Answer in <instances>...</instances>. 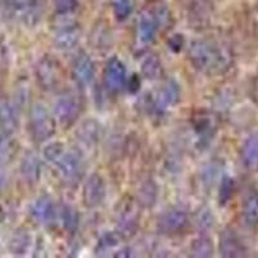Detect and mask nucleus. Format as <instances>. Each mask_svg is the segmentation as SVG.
Wrapping results in <instances>:
<instances>
[{
	"label": "nucleus",
	"instance_id": "obj_1",
	"mask_svg": "<svg viewBox=\"0 0 258 258\" xmlns=\"http://www.w3.org/2000/svg\"><path fill=\"white\" fill-rule=\"evenodd\" d=\"M187 56L192 68L206 75H218L229 69V52L217 41L208 39L194 40Z\"/></svg>",
	"mask_w": 258,
	"mask_h": 258
},
{
	"label": "nucleus",
	"instance_id": "obj_2",
	"mask_svg": "<svg viewBox=\"0 0 258 258\" xmlns=\"http://www.w3.org/2000/svg\"><path fill=\"white\" fill-rule=\"evenodd\" d=\"M172 13L163 2L146 7L137 21V36L142 44L154 43L161 30L169 27Z\"/></svg>",
	"mask_w": 258,
	"mask_h": 258
},
{
	"label": "nucleus",
	"instance_id": "obj_3",
	"mask_svg": "<svg viewBox=\"0 0 258 258\" xmlns=\"http://www.w3.org/2000/svg\"><path fill=\"white\" fill-rule=\"evenodd\" d=\"M29 128L36 142H45L56 133V119L44 105L35 103L30 110Z\"/></svg>",
	"mask_w": 258,
	"mask_h": 258
},
{
	"label": "nucleus",
	"instance_id": "obj_4",
	"mask_svg": "<svg viewBox=\"0 0 258 258\" xmlns=\"http://www.w3.org/2000/svg\"><path fill=\"white\" fill-rule=\"evenodd\" d=\"M35 77L39 85L44 91H54L63 82V70L56 58L45 54L38 61L35 66Z\"/></svg>",
	"mask_w": 258,
	"mask_h": 258
},
{
	"label": "nucleus",
	"instance_id": "obj_5",
	"mask_svg": "<svg viewBox=\"0 0 258 258\" xmlns=\"http://www.w3.org/2000/svg\"><path fill=\"white\" fill-rule=\"evenodd\" d=\"M58 169V173L68 183H75L84 173V160L79 153L64 149L58 158L52 163Z\"/></svg>",
	"mask_w": 258,
	"mask_h": 258
},
{
	"label": "nucleus",
	"instance_id": "obj_6",
	"mask_svg": "<svg viewBox=\"0 0 258 258\" xmlns=\"http://www.w3.org/2000/svg\"><path fill=\"white\" fill-rule=\"evenodd\" d=\"M71 15H57L59 21L54 25V34H53V43L57 49L69 50L73 49L79 43L80 27L74 20Z\"/></svg>",
	"mask_w": 258,
	"mask_h": 258
},
{
	"label": "nucleus",
	"instance_id": "obj_7",
	"mask_svg": "<svg viewBox=\"0 0 258 258\" xmlns=\"http://www.w3.org/2000/svg\"><path fill=\"white\" fill-rule=\"evenodd\" d=\"M82 114V103L74 96H62L53 106V116L63 128L74 125Z\"/></svg>",
	"mask_w": 258,
	"mask_h": 258
},
{
	"label": "nucleus",
	"instance_id": "obj_8",
	"mask_svg": "<svg viewBox=\"0 0 258 258\" xmlns=\"http://www.w3.org/2000/svg\"><path fill=\"white\" fill-rule=\"evenodd\" d=\"M103 84L112 93L120 92L126 84L125 64L117 57H111L106 62L103 69Z\"/></svg>",
	"mask_w": 258,
	"mask_h": 258
},
{
	"label": "nucleus",
	"instance_id": "obj_9",
	"mask_svg": "<svg viewBox=\"0 0 258 258\" xmlns=\"http://www.w3.org/2000/svg\"><path fill=\"white\" fill-rule=\"evenodd\" d=\"M106 198L105 179L100 174L93 173L88 177L83 186V203L87 208L100 207Z\"/></svg>",
	"mask_w": 258,
	"mask_h": 258
},
{
	"label": "nucleus",
	"instance_id": "obj_10",
	"mask_svg": "<svg viewBox=\"0 0 258 258\" xmlns=\"http://www.w3.org/2000/svg\"><path fill=\"white\" fill-rule=\"evenodd\" d=\"M73 78L78 85L85 88L96 79V63L88 53H79L73 62Z\"/></svg>",
	"mask_w": 258,
	"mask_h": 258
},
{
	"label": "nucleus",
	"instance_id": "obj_11",
	"mask_svg": "<svg viewBox=\"0 0 258 258\" xmlns=\"http://www.w3.org/2000/svg\"><path fill=\"white\" fill-rule=\"evenodd\" d=\"M181 98V88L174 79H169L163 84L153 100V109L158 114H163L170 106H176Z\"/></svg>",
	"mask_w": 258,
	"mask_h": 258
},
{
	"label": "nucleus",
	"instance_id": "obj_12",
	"mask_svg": "<svg viewBox=\"0 0 258 258\" xmlns=\"http://www.w3.org/2000/svg\"><path fill=\"white\" fill-rule=\"evenodd\" d=\"M30 213H31L32 218L41 225L53 223L56 218V207H54L52 198L47 197V195L38 198L31 206Z\"/></svg>",
	"mask_w": 258,
	"mask_h": 258
},
{
	"label": "nucleus",
	"instance_id": "obj_13",
	"mask_svg": "<svg viewBox=\"0 0 258 258\" xmlns=\"http://www.w3.org/2000/svg\"><path fill=\"white\" fill-rule=\"evenodd\" d=\"M17 128L18 115L16 106L6 97H0V132L11 136Z\"/></svg>",
	"mask_w": 258,
	"mask_h": 258
},
{
	"label": "nucleus",
	"instance_id": "obj_14",
	"mask_svg": "<svg viewBox=\"0 0 258 258\" xmlns=\"http://www.w3.org/2000/svg\"><path fill=\"white\" fill-rule=\"evenodd\" d=\"M220 252L223 257H241L245 254V248L236 232L226 229L220 235Z\"/></svg>",
	"mask_w": 258,
	"mask_h": 258
},
{
	"label": "nucleus",
	"instance_id": "obj_15",
	"mask_svg": "<svg viewBox=\"0 0 258 258\" xmlns=\"http://www.w3.org/2000/svg\"><path fill=\"white\" fill-rule=\"evenodd\" d=\"M188 217L187 213L181 209H172L160 218L159 226H160L161 231L169 232V234H176L183 230L187 226Z\"/></svg>",
	"mask_w": 258,
	"mask_h": 258
},
{
	"label": "nucleus",
	"instance_id": "obj_16",
	"mask_svg": "<svg viewBox=\"0 0 258 258\" xmlns=\"http://www.w3.org/2000/svg\"><path fill=\"white\" fill-rule=\"evenodd\" d=\"M194 128H195L197 136L199 137V141L207 144L213 138L217 125H216V120L211 115L207 112H202V114H198L194 119Z\"/></svg>",
	"mask_w": 258,
	"mask_h": 258
},
{
	"label": "nucleus",
	"instance_id": "obj_17",
	"mask_svg": "<svg viewBox=\"0 0 258 258\" xmlns=\"http://www.w3.org/2000/svg\"><path fill=\"white\" fill-rule=\"evenodd\" d=\"M40 160L34 154H26L21 163V174L29 185H35L40 179Z\"/></svg>",
	"mask_w": 258,
	"mask_h": 258
},
{
	"label": "nucleus",
	"instance_id": "obj_18",
	"mask_svg": "<svg viewBox=\"0 0 258 258\" xmlns=\"http://www.w3.org/2000/svg\"><path fill=\"white\" fill-rule=\"evenodd\" d=\"M241 160L250 170H258V133L249 136L241 147Z\"/></svg>",
	"mask_w": 258,
	"mask_h": 258
},
{
	"label": "nucleus",
	"instance_id": "obj_19",
	"mask_svg": "<svg viewBox=\"0 0 258 258\" xmlns=\"http://www.w3.org/2000/svg\"><path fill=\"white\" fill-rule=\"evenodd\" d=\"M241 216L246 226L255 227L258 226V192L253 191L244 199L241 207Z\"/></svg>",
	"mask_w": 258,
	"mask_h": 258
},
{
	"label": "nucleus",
	"instance_id": "obj_20",
	"mask_svg": "<svg viewBox=\"0 0 258 258\" xmlns=\"http://www.w3.org/2000/svg\"><path fill=\"white\" fill-rule=\"evenodd\" d=\"M101 133V125L97 123L94 119H89L87 121H83L80 125L79 131H78V137L83 144L87 146H93L97 144L98 138H100Z\"/></svg>",
	"mask_w": 258,
	"mask_h": 258
},
{
	"label": "nucleus",
	"instance_id": "obj_21",
	"mask_svg": "<svg viewBox=\"0 0 258 258\" xmlns=\"http://www.w3.org/2000/svg\"><path fill=\"white\" fill-rule=\"evenodd\" d=\"M141 73L147 80H158L163 77V63L156 54H150L142 61Z\"/></svg>",
	"mask_w": 258,
	"mask_h": 258
},
{
	"label": "nucleus",
	"instance_id": "obj_22",
	"mask_svg": "<svg viewBox=\"0 0 258 258\" xmlns=\"http://www.w3.org/2000/svg\"><path fill=\"white\" fill-rule=\"evenodd\" d=\"M16 154V146L8 135L0 133V168L11 164Z\"/></svg>",
	"mask_w": 258,
	"mask_h": 258
},
{
	"label": "nucleus",
	"instance_id": "obj_23",
	"mask_svg": "<svg viewBox=\"0 0 258 258\" xmlns=\"http://www.w3.org/2000/svg\"><path fill=\"white\" fill-rule=\"evenodd\" d=\"M190 250L195 257H211L213 254V243L208 236H199L191 241Z\"/></svg>",
	"mask_w": 258,
	"mask_h": 258
},
{
	"label": "nucleus",
	"instance_id": "obj_24",
	"mask_svg": "<svg viewBox=\"0 0 258 258\" xmlns=\"http://www.w3.org/2000/svg\"><path fill=\"white\" fill-rule=\"evenodd\" d=\"M137 221L138 217L137 214L135 213V211L131 208H126L124 211V213H121V217L119 220V226L121 229V234H131V232H135L136 227H137Z\"/></svg>",
	"mask_w": 258,
	"mask_h": 258
},
{
	"label": "nucleus",
	"instance_id": "obj_25",
	"mask_svg": "<svg viewBox=\"0 0 258 258\" xmlns=\"http://www.w3.org/2000/svg\"><path fill=\"white\" fill-rule=\"evenodd\" d=\"M112 11L117 21H124L132 13L131 0H112Z\"/></svg>",
	"mask_w": 258,
	"mask_h": 258
},
{
	"label": "nucleus",
	"instance_id": "obj_26",
	"mask_svg": "<svg viewBox=\"0 0 258 258\" xmlns=\"http://www.w3.org/2000/svg\"><path fill=\"white\" fill-rule=\"evenodd\" d=\"M79 6V0H53L57 15H73Z\"/></svg>",
	"mask_w": 258,
	"mask_h": 258
},
{
	"label": "nucleus",
	"instance_id": "obj_27",
	"mask_svg": "<svg viewBox=\"0 0 258 258\" xmlns=\"http://www.w3.org/2000/svg\"><path fill=\"white\" fill-rule=\"evenodd\" d=\"M155 198H156V187L153 182L142 186V188L140 190V203H141L142 206H146V207L153 206L154 203H155Z\"/></svg>",
	"mask_w": 258,
	"mask_h": 258
},
{
	"label": "nucleus",
	"instance_id": "obj_28",
	"mask_svg": "<svg viewBox=\"0 0 258 258\" xmlns=\"http://www.w3.org/2000/svg\"><path fill=\"white\" fill-rule=\"evenodd\" d=\"M234 179L230 178V177H225L222 179V183H221V188H220V202L221 204H226V203L229 202L231 199L232 194H234Z\"/></svg>",
	"mask_w": 258,
	"mask_h": 258
},
{
	"label": "nucleus",
	"instance_id": "obj_29",
	"mask_svg": "<svg viewBox=\"0 0 258 258\" xmlns=\"http://www.w3.org/2000/svg\"><path fill=\"white\" fill-rule=\"evenodd\" d=\"M64 149H66V147H64V145L62 144V142H52V144H49L48 146H45L44 158L52 164L53 161L58 158L59 154H61Z\"/></svg>",
	"mask_w": 258,
	"mask_h": 258
},
{
	"label": "nucleus",
	"instance_id": "obj_30",
	"mask_svg": "<svg viewBox=\"0 0 258 258\" xmlns=\"http://www.w3.org/2000/svg\"><path fill=\"white\" fill-rule=\"evenodd\" d=\"M62 221L66 229H75L78 225V214L70 207H64L62 209Z\"/></svg>",
	"mask_w": 258,
	"mask_h": 258
},
{
	"label": "nucleus",
	"instance_id": "obj_31",
	"mask_svg": "<svg viewBox=\"0 0 258 258\" xmlns=\"http://www.w3.org/2000/svg\"><path fill=\"white\" fill-rule=\"evenodd\" d=\"M119 244V236L116 234H106L103 235L102 239L98 241V248L101 250H109L112 249L114 246H116Z\"/></svg>",
	"mask_w": 258,
	"mask_h": 258
},
{
	"label": "nucleus",
	"instance_id": "obj_32",
	"mask_svg": "<svg viewBox=\"0 0 258 258\" xmlns=\"http://www.w3.org/2000/svg\"><path fill=\"white\" fill-rule=\"evenodd\" d=\"M182 45H183V38H182V35H174L169 40V48L172 50H174V52L181 50Z\"/></svg>",
	"mask_w": 258,
	"mask_h": 258
},
{
	"label": "nucleus",
	"instance_id": "obj_33",
	"mask_svg": "<svg viewBox=\"0 0 258 258\" xmlns=\"http://www.w3.org/2000/svg\"><path fill=\"white\" fill-rule=\"evenodd\" d=\"M250 96L252 100L258 105V73L252 82V88H250Z\"/></svg>",
	"mask_w": 258,
	"mask_h": 258
},
{
	"label": "nucleus",
	"instance_id": "obj_34",
	"mask_svg": "<svg viewBox=\"0 0 258 258\" xmlns=\"http://www.w3.org/2000/svg\"><path fill=\"white\" fill-rule=\"evenodd\" d=\"M3 56H4V48L3 45L0 44V62H2V59H3Z\"/></svg>",
	"mask_w": 258,
	"mask_h": 258
}]
</instances>
